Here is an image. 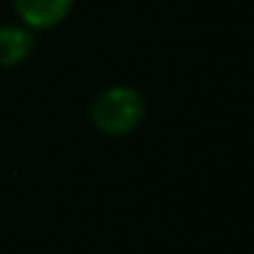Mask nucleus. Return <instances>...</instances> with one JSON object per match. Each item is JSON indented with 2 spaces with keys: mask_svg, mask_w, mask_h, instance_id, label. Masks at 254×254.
Instances as JSON below:
<instances>
[{
  "mask_svg": "<svg viewBox=\"0 0 254 254\" xmlns=\"http://www.w3.org/2000/svg\"><path fill=\"white\" fill-rule=\"evenodd\" d=\"M145 121V99L131 85L104 88L90 104V123L107 137H126Z\"/></svg>",
  "mask_w": 254,
  "mask_h": 254,
  "instance_id": "nucleus-1",
  "label": "nucleus"
},
{
  "mask_svg": "<svg viewBox=\"0 0 254 254\" xmlns=\"http://www.w3.org/2000/svg\"><path fill=\"white\" fill-rule=\"evenodd\" d=\"M33 47H36L33 30H28L19 22L0 25V68H14L19 63H25L33 55Z\"/></svg>",
  "mask_w": 254,
  "mask_h": 254,
  "instance_id": "nucleus-3",
  "label": "nucleus"
},
{
  "mask_svg": "<svg viewBox=\"0 0 254 254\" xmlns=\"http://www.w3.org/2000/svg\"><path fill=\"white\" fill-rule=\"evenodd\" d=\"M74 0H14L17 22L33 33L52 30L71 14Z\"/></svg>",
  "mask_w": 254,
  "mask_h": 254,
  "instance_id": "nucleus-2",
  "label": "nucleus"
}]
</instances>
